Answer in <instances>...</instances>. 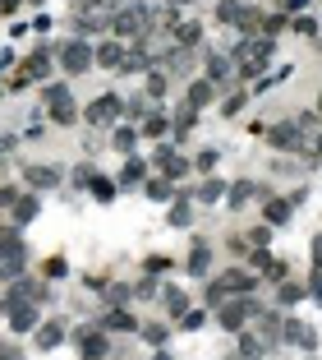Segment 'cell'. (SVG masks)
Masks as SVG:
<instances>
[{"instance_id":"1","label":"cell","mask_w":322,"mask_h":360,"mask_svg":"<svg viewBox=\"0 0 322 360\" xmlns=\"http://www.w3.org/2000/svg\"><path fill=\"white\" fill-rule=\"evenodd\" d=\"M148 23H152V10H148V5H124L120 14L111 19V28L120 32L124 42H138V37L148 32Z\"/></svg>"},{"instance_id":"2","label":"cell","mask_w":322,"mask_h":360,"mask_svg":"<svg viewBox=\"0 0 322 360\" xmlns=\"http://www.w3.org/2000/svg\"><path fill=\"white\" fill-rule=\"evenodd\" d=\"M46 111H51L56 125H74L78 120V107H74V97H69V83H51V88H46Z\"/></svg>"},{"instance_id":"3","label":"cell","mask_w":322,"mask_h":360,"mask_svg":"<svg viewBox=\"0 0 322 360\" xmlns=\"http://www.w3.org/2000/svg\"><path fill=\"white\" fill-rule=\"evenodd\" d=\"M56 56H60V70H65L69 78H78V74H83V70L92 65V47L83 42V37H74V42H65V47L56 51Z\"/></svg>"},{"instance_id":"4","label":"cell","mask_w":322,"mask_h":360,"mask_svg":"<svg viewBox=\"0 0 322 360\" xmlns=\"http://www.w3.org/2000/svg\"><path fill=\"white\" fill-rule=\"evenodd\" d=\"M120 111H124L120 97H115V93H102L97 102H88V125H111Z\"/></svg>"},{"instance_id":"5","label":"cell","mask_w":322,"mask_h":360,"mask_svg":"<svg viewBox=\"0 0 322 360\" xmlns=\"http://www.w3.org/2000/svg\"><path fill=\"white\" fill-rule=\"evenodd\" d=\"M51 56H56L51 47H37V51L28 56V61L19 65V74L28 78V83H32V78H46V74H51Z\"/></svg>"},{"instance_id":"6","label":"cell","mask_w":322,"mask_h":360,"mask_svg":"<svg viewBox=\"0 0 322 360\" xmlns=\"http://www.w3.org/2000/svg\"><path fill=\"white\" fill-rule=\"evenodd\" d=\"M157 167L166 180H180V176H189V157H180L175 148H157Z\"/></svg>"},{"instance_id":"7","label":"cell","mask_w":322,"mask_h":360,"mask_svg":"<svg viewBox=\"0 0 322 360\" xmlns=\"http://www.w3.org/2000/svg\"><path fill=\"white\" fill-rule=\"evenodd\" d=\"M74 337H78V351H83V360H102V356L111 351V342L102 337V332H92V328H78Z\"/></svg>"},{"instance_id":"8","label":"cell","mask_w":322,"mask_h":360,"mask_svg":"<svg viewBox=\"0 0 322 360\" xmlns=\"http://www.w3.org/2000/svg\"><path fill=\"white\" fill-rule=\"evenodd\" d=\"M281 332H286V342H290V346H304V351H313V346H318V332L308 328V324H299V319L281 324Z\"/></svg>"},{"instance_id":"9","label":"cell","mask_w":322,"mask_h":360,"mask_svg":"<svg viewBox=\"0 0 322 360\" xmlns=\"http://www.w3.org/2000/svg\"><path fill=\"white\" fill-rule=\"evenodd\" d=\"M249 264H253V273H262V277H272V282H286V264H281V259H272L267 250H253V259H249Z\"/></svg>"},{"instance_id":"10","label":"cell","mask_w":322,"mask_h":360,"mask_svg":"<svg viewBox=\"0 0 322 360\" xmlns=\"http://www.w3.org/2000/svg\"><path fill=\"white\" fill-rule=\"evenodd\" d=\"M23 180H28L32 189H56V185H60V171H56V167H28Z\"/></svg>"},{"instance_id":"11","label":"cell","mask_w":322,"mask_h":360,"mask_svg":"<svg viewBox=\"0 0 322 360\" xmlns=\"http://www.w3.org/2000/svg\"><path fill=\"white\" fill-rule=\"evenodd\" d=\"M143 194H148L152 204H170V199H175V185H170L166 176H152V180H143Z\"/></svg>"},{"instance_id":"12","label":"cell","mask_w":322,"mask_h":360,"mask_svg":"<svg viewBox=\"0 0 322 360\" xmlns=\"http://www.w3.org/2000/svg\"><path fill=\"white\" fill-rule=\"evenodd\" d=\"M272 148L295 153V148H299V120H295V125H272Z\"/></svg>"},{"instance_id":"13","label":"cell","mask_w":322,"mask_h":360,"mask_svg":"<svg viewBox=\"0 0 322 360\" xmlns=\"http://www.w3.org/2000/svg\"><path fill=\"white\" fill-rule=\"evenodd\" d=\"M184 268H189V277H207V268H212V250H207V245H194Z\"/></svg>"},{"instance_id":"14","label":"cell","mask_w":322,"mask_h":360,"mask_svg":"<svg viewBox=\"0 0 322 360\" xmlns=\"http://www.w3.org/2000/svg\"><path fill=\"white\" fill-rule=\"evenodd\" d=\"M262 213H267V222H272V226H286V222H290V213H295V204H290V199H267V204H262Z\"/></svg>"},{"instance_id":"15","label":"cell","mask_w":322,"mask_h":360,"mask_svg":"<svg viewBox=\"0 0 322 360\" xmlns=\"http://www.w3.org/2000/svg\"><path fill=\"white\" fill-rule=\"evenodd\" d=\"M37 208H42L37 204V194H19L14 199V226H28V222L37 218Z\"/></svg>"},{"instance_id":"16","label":"cell","mask_w":322,"mask_h":360,"mask_svg":"<svg viewBox=\"0 0 322 360\" xmlns=\"http://www.w3.org/2000/svg\"><path fill=\"white\" fill-rule=\"evenodd\" d=\"M253 282H258V277H253V273H244V268H230L226 277H221V286H226V291H253Z\"/></svg>"},{"instance_id":"17","label":"cell","mask_w":322,"mask_h":360,"mask_svg":"<svg viewBox=\"0 0 322 360\" xmlns=\"http://www.w3.org/2000/svg\"><path fill=\"white\" fill-rule=\"evenodd\" d=\"M92 61H97V65H106V70H120L124 47H120V42H106V47H97V51H92Z\"/></svg>"},{"instance_id":"18","label":"cell","mask_w":322,"mask_h":360,"mask_svg":"<svg viewBox=\"0 0 322 360\" xmlns=\"http://www.w3.org/2000/svg\"><path fill=\"white\" fill-rule=\"evenodd\" d=\"M212 97H216V88L207 83V78H194V83H189V107H194V111H198V107H207Z\"/></svg>"},{"instance_id":"19","label":"cell","mask_w":322,"mask_h":360,"mask_svg":"<svg viewBox=\"0 0 322 360\" xmlns=\"http://www.w3.org/2000/svg\"><path fill=\"white\" fill-rule=\"evenodd\" d=\"M198 42H203V23H180V28H175V47L194 51Z\"/></svg>"},{"instance_id":"20","label":"cell","mask_w":322,"mask_h":360,"mask_svg":"<svg viewBox=\"0 0 322 360\" xmlns=\"http://www.w3.org/2000/svg\"><path fill=\"white\" fill-rule=\"evenodd\" d=\"M60 342H65L60 324H42V328H37V346H42V351H51V346H60Z\"/></svg>"},{"instance_id":"21","label":"cell","mask_w":322,"mask_h":360,"mask_svg":"<svg viewBox=\"0 0 322 360\" xmlns=\"http://www.w3.org/2000/svg\"><path fill=\"white\" fill-rule=\"evenodd\" d=\"M88 189H92V199H97V204H111V199H115V180H106V176H92Z\"/></svg>"},{"instance_id":"22","label":"cell","mask_w":322,"mask_h":360,"mask_svg":"<svg viewBox=\"0 0 322 360\" xmlns=\"http://www.w3.org/2000/svg\"><path fill=\"white\" fill-rule=\"evenodd\" d=\"M189 222H194V204H189V199H180V204L170 208V226H175V231H184Z\"/></svg>"},{"instance_id":"23","label":"cell","mask_w":322,"mask_h":360,"mask_svg":"<svg viewBox=\"0 0 322 360\" xmlns=\"http://www.w3.org/2000/svg\"><path fill=\"white\" fill-rule=\"evenodd\" d=\"M226 189H230V185H221V180H203V185H198V194H194V199H198V204H216V199H221Z\"/></svg>"},{"instance_id":"24","label":"cell","mask_w":322,"mask_h":360,"mask_svg":"<svg viewBox=\"0 0 322 360\" xmlns=\"http://www.w3.org/2000/svg\"><path fill=\"white\" fill-rule=\"evenodd\" d=\"M106 328H111V332H134V328H138V324H134V319H129V314H124V310H120V305H115V310H111V314H106Z\"/></svg>"},{"instance_id":"25","label":"cell","mask_w":322,"mask_h":360,"mask_svg":"<svg viewBox=\"0 0 322 360\" xmlns=\"http://www.w3.org/2000/svg\"><path fill=\"white\" fill-rule=\"evenodd\" d=\"M262 351H267V342H262V332H249L244 342H240V356H244V360H258Z\"/></svg>"},{"instance_id":"26","label":"cell","mask_w":322,"mask_h":360,"mask_svg":"<svg viewBox=\"0 0 322 360\" xmlns=\"http://www.w3.org/2000/svg\"><path fill=\"white\" fill-rule=\"evenodd\" d=\"M253 194H258V185H253V180H240V185H230V204H235V208H244Z\"/></svg>"},{"instance_id":"27","label":"cell","mask_w":322,"mask_h":360,"mask_svg":"<svg viewBox=\"0 0 322 360\" xmlns=\"http://www.w3.org/2000/svg\"><path fill=\"white\" fill-rule=\"evenodd\" d=\"M240 14H244L240 0H221V5H216V19H221V23H240Z\"/></svg>"},{"instance_id":"28","label":"cell","mask_w":322,"mask_h":360,"mask_svg":"<svg viewBox=\"0 0 322 360\" xmlns=\"http://www.w3.org/2000/svg\"><path fill=\"white\" fill-rule=\"evenodd\" d=\"M166 310H170V314H175V319H180V314H184V310H189V296H184L180 286H166Z\"/></svg>"},{"instance_id":"29","label":"cell","mask_w":322,"mask_h":360,"mask_svg":"<svg viewBox=\"0 0 322 360\" xmlns=\"http://www.w3.org/2000/svg\"><path fill=\"white\" fill-rule=\"evenodd\" d=\"M138 332H143V342H152V346H161V342L170 337V328H166V324H143Z\"/></svg>"},{"instance_id":"30","label":"cell","mask_w":322,"mask_h":360,"mask_svg":"<svg viewBox=\"0 0 322 360\" xmlns=\"http://www.w3.org/2000/svg\"><path fill=\"white\" fill-rule=\"evenodd\" d=\"M304 296H308V286H299V282H281V305H299Z\"/></svg>"},{"instance_id":"31","label":"cell","mask_w":322,"mask_h":360,"mask_svg":"<svg viewBox=\"0 0 322 360\" xmlns=\"http://www.w3.org/2000/svg\"><path fill=\"white\" fill-rule=\"evenodd\" d=\"M138 180H143V162L129 157V162H124V171H120V185H138Z\"/></svg>"},{"instance_id":"32","label":"cell","mask_w":322,"mask_h":360,"mask_svg":"<svg viewBox=\"0 0 322 360\" xmlns=\"http://www.w3.org/2000/svg\"><path fill=\"white\" fill-rule=\"evenodd\" d=\"M207 74H212L216 83H226V78L235 74V70H230V61H226V56H212V65H207Z\"/></svg>"},{"instance_id":"33","label":"cell","mask_w":322,"mask_h":360,"mask_svg":"<svg viewBox=\"0 0 322 360\" xmlns=\"http://www.w3.org/2000/svg\"><path fill=\"white\" fill-rule=\"evenodd\" d=\"M166 129H170V120H166V116H152V120H143V134H148V139H161Z\"/></svg>"},{"instance_id":"34","label":"cell","mask_w":322,"mask_h":360,"mask_svg":"<svg viewBox=\"0 0 322 360\" xmlns=\"http://www.w3.org/2000/svg\"><path fill=\"white\" fill-rule=\"evenodd\" d=\"M203 324H207V314H203V310H184V314H180V328H189V332L203 328Z\"/></svg>"},{"instance_id":"35","label":"cell","mask_w":322,"mask_h":360,"mask_svg":"<svg viewBox=\"0 0 322 360\" xmlns=\"http://www.w3.org/2000/svg\"><path fill=\"white\" fill-rule=\"evenodd\" d=\"M148 93H152V97H166V74H161V70H152V74H148Z\"/></svg>"},{"instance_id":"36","label":"cell","mask_w":322,"mask_h":360,"mask_svg":"<svg viewBox=\"0 0 322 360\" xmlns=\"http://www.w3.org/2000/svg\"><path fill=\"white\" fill-rule=\"evenodd\" d=\"M143 268L157 277V273H166V268H170V259H166V254H148V259H143Z\"/></svg>"},{"instance_id":"37","label":"cell","mask_w":322,"mask_h":360,"mask_svg":"<svg viewBox=\"0 0 322 360\" xmlns=\"http://www.w3.org/2000/svg\"><path fill=\"white\" fill-rule=\"evenodd\" d=\"M42 273H46V277H65L69 268H65V259L56 254V259H46V264H42Z\"/></svg>"},{"instance_id":"38","label":"cell","mask_w":322,"mask_h":360,"mask_svg":"<svg viewBox=\"0 0 322 360\" xmlns=\"http://www.w3.org/2000/svg\"><path fill=\"white\" fill-rule=\"evenodd\" d=\"M134 143H138V134H134V129H115V148H120V153H129Z\"/></svg>"},{"instance_id":"39","label":"cell","mask_w":322,"mask_h":360,"mask_svg":"<svg viewBox=\"0 0 322 360\" xmlns=\"http://www.w3.org/2000/svg\"><path fill=\"white\" fill-rule=\"evenodd\" d=\"M249 240H253V250H267V240H272V226H253V235H249Z\"/></svg>"},{"instance_id":"40","label":"cell","mask_w":322,"mask_h":360,"mask_svg":"<svg viewBox=\"0 0 322 360\" xmlns=\"http://www.w3.org/2000/svg\"><path fill=\"white\" fill-rule=\"evenodd\" d=\"M244 107V93H235V97H226V102H221V116H230V120H235V111Z\"/></svg>"},{"instance_id":"41","label":"cell","mask_w":322,"mask_h":360,"mask_svg":"<svg viewBox=\"0 0 322 360\" xmlns=\"http://www.w3.org/2000/svg\"><path fill=\"white\" fill-rule=\"evenodd\" d=\"M295 32H299V37H318V23H313V19H295Z\"/></svg>"},{"instance_id":"42","label":"cell","mask_w":322,"mask_h":360,"mask_svg":"<svg viewBox=\"0 0 322 360\" xmlns=\"http://www.w3.org/2000/svg\"><path fill=\"white\" fill-rule=\"evenodd\" d=\"M194 167H198V171H212V167H216V148H207V153H198V162H194Z\"/></svg>"},{"instance_id":"43","label":"cell","mask_w":322,"mask_h":360,"mask_svg":"<svg viewBox=\"0 0 322 360\" xmlns=\"http://www.w3.org/2000/svg\"><path fill=\"white\" fill-rule=\"evenodd\" d=\"M308 296H313V300H318V305H322V268H318V273H313V277H308Z\"/></svg>"},{"instance_id":"44","label":"cell","mask_w":322,"mask_h":360,"mask_svg":"<svg viewBox=\"0 0 322 360\" xmlns=\"http://www.w3.org/2000/svg\"><path fill=\"white\" fill-rule=\"evenodd\" d=\"M221 300H226V286L212 282V286H207V305H221Z\"/></svg>"},{"instance_id":"45","label":"cell","mask_w":322,"mask_h":360,"mask_svg":"<svg viewBox=\"0 0 322 360\" xmlns=\"http://www.w3.org/2000/svg\"><path fill=\"white\" fill-rule=\"evenodd\" d=\"M14 199H19V189H14V185H0V208H10Z\"/></svg>"},{"instance_id":"46","label":"cell","mask_w":322,"mask_h":360,"mask_svg":"<svg viewBox=\"0 0 322 360\" xmlns=\"http://www.w3.org/2000/svg\"><path fill=\"white\" fill-rule=\"evenodd\" d=\"M313 264L322 268V235H318V240H313Z\"/></svg>"},{"instance_id":"47","label":"cell","mask_w":322,"mask_h":360,"mask_svg":"<svg viewBox=\"0 0 322 360\" xmlns=\"http://www.w3.org/2000/svg\"><path fill=\"white\" fill-rule=\"evenodd\" d=\"M313 153H318V162H322V139H318V143H313Z\"/></svg>"},{"instance_id":"48","label":"cell","mask_w":322,"mask_h":360,"mask_svg":"<svg viewBox=\"0 0 322 360\" xmlns=\"http://www.w3.org/2000/svg\"><path fill=\"white\" fill-rule=\"evenodd\" d=\"M166 5H189V0H166Z\"/></svg>"},{"instance_id":"49","label":"cell","mask_w":322,"mask_h":360,"mask_svg":"<svg viewBox=\"0 0 322 360\" xmlns=\"http://www.w3.org/2000/svg\"><path fill=\"white\" fill-rule=\"evenodd\" d=\"M230 360H244V356H230Z\"/></svg>"},{"instance_id":"50","label":"cell","mask_w":322,"mask_h":360,"mask_svg":"<svg viewBox=\"0 0 322 360\" xmlns=\"http://www.w3.org/2000/svg\"><path fill=\"white\" fill-rule=\"evenodd\" d=\"M318 111H322V97H318Z\"/></svg>"},{"instance_id":"51","label":"cell","mask_w":322,"mask_h":360,"mask_svg":"<svg viewBox=\"0 0 322 360\" xmlns=\"http://www.w3.org/2000/svg\"><path fill=\"white\" fill-rule=\"evenodd\" d=\"M157 360H170V356H157Z\"/></svg>"},{"instance_id":"52","label":"cell","mask_w":322,"mask_h":360,"mask_svg":"<svg viewBox=\"0 0 322 360\" xmlns=\"http://www.w3.org/2000/svg\"><path fill=\"white\" fill-rule=\"evenodd\" d=\"M32 5H37V0H32Z\"/></svg>"}]
</instances>
